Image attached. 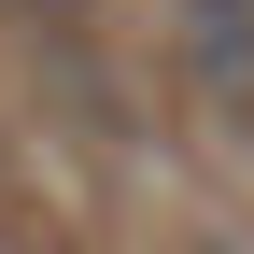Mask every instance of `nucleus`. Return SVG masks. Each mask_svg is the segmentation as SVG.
<instances>
[{"mask_svg": "<svg viewBox=\"0 0 254 254\" xmlns=\"http://www.w3.org/2000/svg\"><path fill=\"white\" fill-rule=\"evenodd\" d=\"M184 71L212 85V113L254 127V0H184Z\"/></svg>", "mask_w": 254, "mask_h": 254, "instance_id": "1", "label": "nucleus"}]
</instances>
